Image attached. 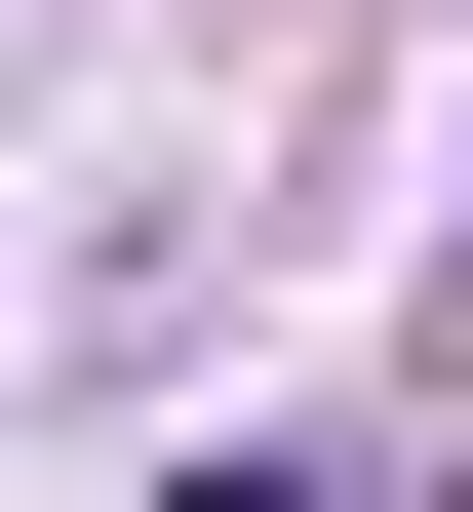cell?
<instances>
[{
  "label": "cell",
  "mask_w": 473,
  "mask_h": 512,
  "mask_svg": "<svg viewBox=\"0 0 473 512\" xmlns=\"http://www.w3.org/2000/svg\"><path fill=\"white\" fill-rule=\"evenodd\" d=\"M158 512H316V473H276V434H198V473H158Z\"/></svg>",
  "instance_id": "cell-1"
}]
</instances>
